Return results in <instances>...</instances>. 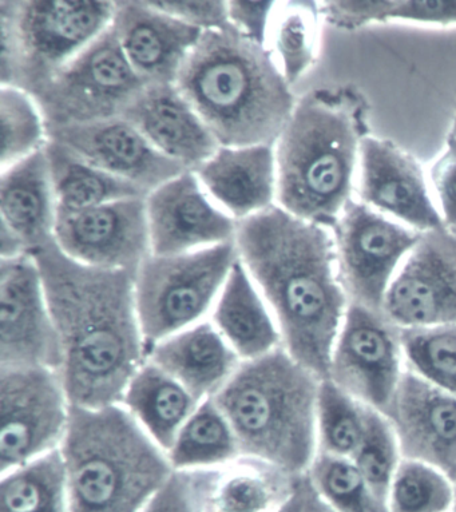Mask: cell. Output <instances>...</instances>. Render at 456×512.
Here are the masks:
<instances>
[{"label": "cell", "mask_w": 456, "mask_h": 512, "mask_svg": "<svg viewBox=\"0 0 456 512\" xmlns=\"http://www.w3.org/2000/svg\"><path fill=\"white\" fill-rule=\"evenodd\" d=\"M307 479V478H305ZM304 512H336L313 491L307 480V500H305Z\"/></svg>", "instance_id": "cell-44"}, {"label": "cell", "mask_w": 456, "mask_h": 512, "mask_svg": "<svg viewBox=\"0 0 456 512\" xmlns=\"http://www.w3.org/2000/svg\"><path fill=\"white\" fill-rule=\"evenodd\" d=\"M358 197L384 216L426 233L446 228L422 166L390 141L364 137L360 145Z\"/></svg>", "instance_id": "cell-17"}, {"label": "cell", "mask_w": 456, "mask_h": 512, "mask_svg": "<svg viewBox=\"0 0 456 512\" xmlns=\"http://www.w3.org/2000/svg\"><path fill=\"white\" fill-rule=\"evenodd\" d=\"M321 379L281 347L243 361L214 402L231 423L241 455L301 479L315 460Z\"/></svg>", "instance_id": "cell-5"}, {"label": "cell", "mask_w": 456, "mask_h": 512, "mask_svg": "<svg viewBox=\"0 0 456 512\" xmlns=\"http://www.w3.org/2000/svg\"><path fill=\"white\" fill-rule=\"evenodd\" d=\"M57 201L45 149L0 174V228L9 230L29 254L54 240Z\"/></svg>", "instance_id": "cell-24"}, {"label": "cell", "mask_w": 456, "mask_h": 512, "mask_svg": "<svg viewBox=\"0 0 456 512\" xmlns=\"http://www.w3.org/2000/svg\"><path fill=\"white\" fill-rule=\"evenodd\" d=\"M428 184L444 225L456 229V137H448L446 149L431 165Z\"/></svg>", "instance_id": "cell-38"}, {"label": "cell", "mask_w": 456, "mask_h": 512, "mask_svg": "<svg viewBox=\"0 0 456 512\" xmlns=\"http://www.w3.org/2000/svg\"><path fill=\"white\" fill-rule=\"evenodd\" d=\"M145 198L58 214L54 232L58 248L89 267L137 272L152 254Z\"/></svg>", "instance_id": "cell-15"}, {"label": "cell", "mask_w": 456, "mask_h": 512, "mask_svg": "<svg viewBox=\"0 0 456 512\" xmlns=\"http://www.w3.org/2000/svg\"><path fill=\"white\" fill-rule=\"evenodd\" d=\"M200 403L180 381L146 360L126 387L121 406L168 452Z\"/></svg>", "instance_id": "cell-27"}, {"label": "cell", "mask_w": 456, "mask_h": 512, "mask_svg": "<svg viewBox=\"0 0 456 512\" xmlns=\"http://www.w3.org/2000/svg\"><path fill=\"white\" fill-rule=\"evenodd\" d=\"M382 313L402 331L456 324V234L451 229L422 233L392 280Z\"/></svg>", "instance_id": "cell-13"}, {"label": "cell", "mask_w": 456, "mask_h": 512, "mask_svg": "<svg viewBox=\"0 0 456 512\" xmlns=\"http://www.w3.org/2000/svg\"><path fill=\"white\" fill-rule=\"evenodd\" d=\"M157 10L168 14L185 25L201 31L224 30L231 27L228 19V5L220 0L210 2H186V0H168V2H150Z\"/></svg>", "instance_id": "cell-41"}, {"label": "cell", "mask_w": 456, "mask_h": 512, "mask_svg": "<svg viewBox=\"0 0 456 512\" xmlns=\"http://www.w3.org/2000/svg\"><path fill=\"white\" fill-rule=\"evenodd\" d=\"M145 87L110 27L63 67L34 99L47 129H53L124 117Z\"/></svg>", "instance_id": "cell-9"}, {"label": "cell", "mask_w": 456, "mask_h": 512, "mask_svg": "<svg viewBox=\"0 0 456 512\" xmlns=\"http://www.w3.org/2000/svg\"><path fill=\"white\" fill-rule=\"evenodd\" d=\"M370 410L332 380H321L317 400L319 452L339 458H354L366 435Z\"/></svg>", "instance_id": "cell-32"}, {"label": "cell", "mask_w": 456, "mask_h": 512, "mask_svg": "<svg viewBox=\"0 0 456 512\" xmlns=\"http://www.w3.org/2000/svg\"><path fill=\"white\" fill-rule=\"evenodd\" d=\"M239 259L279 325L283 347L321 380L348 305L332 230L279 205L239 222Z\"/></svg>", "instance_id": "cell-2"}, {"label": "cell", "mask_w": 456, "mask_h": 512, "mask_svg": "<svg viewBox=\"0 0 456 512\" xmlns=\"http://www.w3.org/2000/svg\"><path fill=\"white\" fill-rule=\"evenodd\" d=\"M400 333L408 371L456 398V324Z\"/></svg>", "instance_id": "cell-36"}, {"label": "cell", "mask_w": 456, "mask_h": 512, "mask_svg": "<svg viewBox=\"0 0 456 512\" xmlns=\"http://www.w3.org/2000/svg\"><path fill=\"white\" fill-rule=\"evenodd\" d=\"M241 361L260 359L283 347L279 325L240 259L209 316Z\"/></svg>", "instance_id": "cell-25"}, {"label": "cell", "mask_w": 456, "mask_h": 512, "mask_svg": "<svg viewBox=\"0 0 456 512\" xmlns=\"http://www.w3.org/2000/svg\"><path fill=\"white\" fill-rule=\"evenodd\" d=\"M176 85L220 146L275 145L299 99L271 50L232 26L202 34Z\"/></svg>", "instance_id": "cell-3"}, {"label": "cell", "mask_w": 456, "mask_h": 512, "mask_svg": "<svg viewBox=\"0 0 456 512\" xmlns=\"http://www.w3.org/2000/svg\"><path fill=\"white\" fill-rule=\"evenodd\" d=\"M423 26L456 25V0H387L383 22Z\"/></svg>", "instance_id": "cell-40"}, {"label": "cell", "mask_w": 456, "mask_h": 512, "mask_svg": "<svg viewBox=\"0 0 456 512\" xmlns=\"http://www.w3.org/2000/svg\"><path fill=\"white\" fill-rule=\"evenodd\" d=\"M228 5L229 25L256 45L268 47L269 33L277 2H240L232 0Z\"/></svg>", "instance_id": "cell-42"}, {"label": "cell", "mask_w": 456, "mask_h": 512, "mask_svg": "<svg viewBox=\"0 0 456 512\" xmlns=\"http://www.w3.org/2000/svg\"><path fill=\"white\" fill-rule=\"evenodd\" d=\"M71 407L57 369L0 368L2 474L59 450L69 428Z\"/></svg>", "instance_id": "cell-10"}, {"label": "cell", "mask_w": 456, "mask_h": 512, "mask_svg": "<svg viewBox=\"0 0 456 512\" xmlns=\"http://www.w3.org/2000/svg\"><path fill=\"white\" fill-rule=\"evenodd\" d=\"M456 487L450 476L418 460L402 459L388 492V512H452Z\"/></svg>", "instance_id": "cell-35"}, {"label": "cell", "mask_w": 456, "mask_h": 512, "mask_svg": "<svg viewBox=\"0 0 456 512\" xmlns=\"http://www.w3.org/2000/svg\"><path fill=\"white\" fill-rule=\"evenodd\" d=\"M237 260L235 242L174 256L150 254L134 281L138 320L148 351L208 320Z\"/></svg>", "instance_id": "cell-8"}, {"label": "cell", "mask_w": 456, "mask_h": 512, "mask_svg": "<svg viewBox=\"0 0 456 512\" xmlns=\"http://www.w3.org/2000/svg\"><path fill=\"white\" fill-rule=\"evenodd\" d=\"M307 480L336 512H388L352 459L317 452Z\"/></svg>", "instance_id": "cell-34"}, {"label": "cell", "mask_w": 456, "mask_h": 512, "mask_svg": "<svg viewBox=\"0 0 456 512\" xmlns=\"http://www.w3.org/2000/svg\"><path fill=\"white\" fill-rule=\"evenodd\" d=\"M59 451L69 512H142L174 472L168 454L121 404L71 407Z\"/></svg>", "instance_id": "cell-6"}, {"label": "cell", "mask_w": 456, "mask_h": 512, "mask_svg": "<svg viewBox=\"0 0 456 512\" xmlns=\"http://www.w3.org/2000/svg\"><path fill=\"white\" fill-rule=\"evenodd\" d=\"M450 136L456 137V113H455L454 125H452Z\"/></svg>", "instance_id": "cell-45"}, {"label": "cell", "mask_w": 456, "mask_h": 512, "mask_svg": "<svg viewBox=\"0 0 456 512\" xmlns=\"http://www.w3.org/2000/svg\"><path fill=\"white\" fill-rule=\"evenodd\" d=\"M116 2L2 0L0 83L37 95L113 23Z\"/></svg>", "instance_id": "cell-7"}, {"label": "cell", "mask_w": 456, "mask_h": 512, "mask_svg": "<svg viewBox=\"0 0 456 512\" xmlns=\"http://www.w3.org/2000/svg\"><path fill=\"white\" fill-rule=\"evenodd\" d=\"M62 349L59 372L75 407L121 404L148 360L136 305V272L89 267L55 240L35 249Z\"/></svg>", "instance_id": "cell-1"}, {"label": "cell", "mask_w": 456, "mask_h": 512, "mask_svg": "<svg viewBox=\"0 0 456 512\" xmlns=\"http://www.w3.org/2000/svg\"><path fill=\"white\" fill-rule=\"evenodd\" d=\"M47 133L50 141L146 194L186 170L158 152L136 126L122 117L53 127Z\"/></svg>", "instance_id": "cell-18"}, {"label": "cell", "mask_w": 456, "mask_h": 512, "mask_svg": "<svg viewBox=\"0 0 456 512\" xmlns=\"http://www.w3.org/2000/svg\"><path fill=\"white\" fill-rule=\"evenodd\" d=\"M384 415L395 432L403 459L430 464L454 478L455 396L406 369Z\"/></svg>", "instance_id": "cell-19"}, {"label": "cell", "mask_w": 456, "mask_h": 512, "mask_svg": "<svg viewBox=\"0 0 456 512\" xmlns=\"http://www.w3.org/2000/svg\"><path fill=\"white\" fill-rule=\"evenodd\" d=\"M366 105L350 90L301 95L275 144L277 205L332 229L354 193Z\"/></svg>", "instance_id": "cell-4"}, {"label": "cell", "mask_w": 456, "mask_h": 512, "mask_svg": "<svg viewBox=\"0 0 456 512\" xmlns=\"http://www.w3.org/2000/svg\"><path fill=\"white\" fill-rule=\"evenodd\" d=\"M148 360L200 402L214 398L243 363L209 319L153 345Z\"/></svg>", "instance_id": "cell-23"}, {"label": "cell", "mask_w": 456, "mask_h": 512, "mask_svg": "<svg viewBox=\"0 0 456 512\" xmlns=\"http://www.w3.org/2000/svg\"><path fill=\"white\" fill-rule=\"evenodd\" d=\"M452 232H454L456 234V229L452 230Z\"/></svg>", "instance_id": "cell-48"}, {"label": "cell", "mask_w": 456, "mask_h": 512, "mask_svg": "<svg viewBox=\"0 0 456 512\" xmlns=\"http://www.w3.org/2000/svg\"><path fill=\"white\" fill-rule=\"evenodd\" d=\"M62 349L37 261L0 260V368L61 369Z\"/></svg>", "instance_id": "cell-14"}, {"label": "cell", "mask_w": 456, "mask_h": 512, "mask_svg": "<svg viewBox=\"0 0 456 512\" xmlns=\"http://www.w3.org/2000/svg\"><path fill=\"white\" fill-rule=\"evenodd\" d=\"M193 172L237 222L277 205L275 145L220 146Z\"/></svg>", "instance_id": "cell-22"}, {"label": "cell", "mask_w": 456, "mask_h": 512, "mask_svg": "<svg viewBox=\"0 0 456 512\" xmlns=\"http://www.w3.org/2000/svg\"><path fill=\"white\" fill-rule=\"evenodd\" d=\"M402 459L391 423L386 415L371 408L366 435L352 462L362 472L376 499L386 507L388 492Z\"/></svg>", "instance_id": "cell-37"}, {"label": "cell", "mask_w": 456, "mask_h": 512, "mask_svg": "<svg viewBox=\"0 0 456 512\" xmlns=\"http://www.w3.org/2000/svg\"><path fill=\"white\" fill-rule=\"evenodd\" d=\"M0 512H69L61 451L2 474Z\"/></svg>", "instance_id": "cell-31"}, {"label": "cell", "mask_w": 456, "mask_h": 512, "mask_svg": "<svg viewBox=\"0 0 456 512\" xmlns=\"http://www.w3.org/2000/svg\"><path fill=\"white\" fill-rule=\"evenodd\" d=\"M142 512H206L198 471H174Z\"/></svg>", "instance_id": "cell-39"}, {"label": "cell", "mask_w": 456, "mask_h": 512, "mask_svg": "<svg viewBox=\"0 0 456 512\" xmlns=\"http://www.w3.org/2000/svg\"><path fill=\"white\" fill-rule=\"evenodd\" d=\"M0 168L46 148L47 125L33 95L15 87H0Z\"/></svg>", "instance_id": "cell-33"}, {"label": "cell", "mask_w": 456, "mask_h": 512, "mask_svg": "<svg viewBox=\"0 0 456 512\" xmlns=\"http://www.w3.org/2000/svg\"><path fill=\"white\" fill-rule=\"evenodd\" d=\"M111 30L122 53L146 85H176L204 31L162 13L150 2H116Z\"/></svg>", "instance_id": "cell-20"}, {"label": "cell", "mask_w": 456, "mask_h": 512, "mask_svg": "<svg viewBox=\"0 0 456 512\" xmlns=\"http://www.w3.org/2000/svg\"><path fill=\"white\" fill-rule=\"evenodd\" d=\"M145 204L154 256L235 242L239 222L209 197L193 170H185L152 190Z\"/></svg>", "instance_id": "cell-16"}, {"label": "cell", "mask_w": 456, "mask_h": 512, "mask_svg": "<svg viewBox=\"0 0 456 512\" xmlns=\"http://www.w3.org/2000/svg\"><path fill=\"white\" fill-rule=\"evenodd\" d=\"M166 454L174 471L209 470L243 456L231 423L213 398L198 404Z\"/></svg>", "instance_id": "cell-29"}, {"label": "cell", "mask_w": 456, "mask_h": 512, "mask_svg": "<svg viewBox=\"0 0 456 512\" xmlns=\"http://www.w3.org/2000/svg\"><path fill=\"white\" fill-rule=\"evenodd\" d=\"M452 512H456V502H455L454 510H452Z\"/></svg>", "instance_id": "cell-47"}, {"label": "cell", "mask_w": 456, "mask_h": 512, "mask_svg": "<svg viewBox=\"0 0 456 512\" xmlns=\"http://www.w3.org/2000/svg\"><path fill=\"white\" fill-rule=\"evenodd\" d=\"M452 482H454L455 487H456V474L454 475V478H452Z\"/></svg>", "instance_id": "cell-46"}, {"label": "cell", "mask_w": 456, "mask_h": 512, "mask_svg": "<svg viewBox=\"0 0 456 512\" xmlns=\"http://www.w3.org/2000/svg\"><path fill=\"white\" fill-rule=\"evenodd\" d=\"M51 182L58 214L82 212L109 202L148 194L128 181L98 169L57 142H47Z\"/></svg>", "instance_id": "cell-28"}, {"label": "cell", "mask_w": 456, "mask_h": 512, "mask_svg": "<svg viewBox=\"0 0 456 512\" xmlns=\"http://www.w3.org/2000/svg\"><path fill=\"white\" fill-rule=\"evenodd\" d=\"M197 471L206 512H276L303 479L245 456Z\"/></svg>", "instance_id": "cell-26"}, {"label": "cell", "mask_w": 456, "mask_h": 512, "mask_svg": "<svg viewBox=\"0 0 456 512\" xmlns=\"http://www.w3.org/2000/svg\"><path fill=\"white\" fill-rule=\"evenodd\" d=\"M406 369L400 329L382 312L350 303L327 379L364 406L386 414Z\"/></svg>", "instance_id": "cell-12"}, {"label": "cell", "mask_w": 456, "mask_h": 512, "mask_svg": "<svg viewBox=\"0 0 456 512\" xmlns=\"http://www.w3.org/2000/svg\"><path fill=\"white\" fill-rule=\"evenodd\" d=\"M122 118L186 170L197 169L220 148L177 85H146Z\"/></svg>", "instance_id": "cell-21"}, {"label": "cell", "mask_w": 456, "mask_h": 512, "mask_svg": "<svg viewBox=\"0 0 456 512\" xmlns=\"http://www.w3.org/2000/svg\"><path fill=\"white\" fill-rule=\"evenodd\" d=\"M321 17L320 3L277 2L268 49L292 89L315 65Z\"/></svg>", "instance_id": "cell-30"}, {"label": "cell", "mask_w": 456, "mask_h": 512, "mask_svg": "<svg viewBox=\"0 0 456 512\" xmlns=\"http://www.w3.org/2000/svg\"><path fill=\"white\" fill-rule=\"evenodd\" d=\"M305 500H307V479L303 478L287 502L276 512H304Z\"/></svg>", "instance_id": "cell-43"}, {"label": "cell", "mask_w": 456, "mask_h": 512, "mask_svg": "<svg viewBox=\"0 0 456 512\" xmlns=\"http://www.w3.org/2000/svg\"><path fill=\"white\" fill-rule=\"evenodd\" d=\"M331 230L340 281L348 300L382 312L392 280L422 233L354 198Z\"/></svg>", "instance_id": "cell-11"}]
</instances>
